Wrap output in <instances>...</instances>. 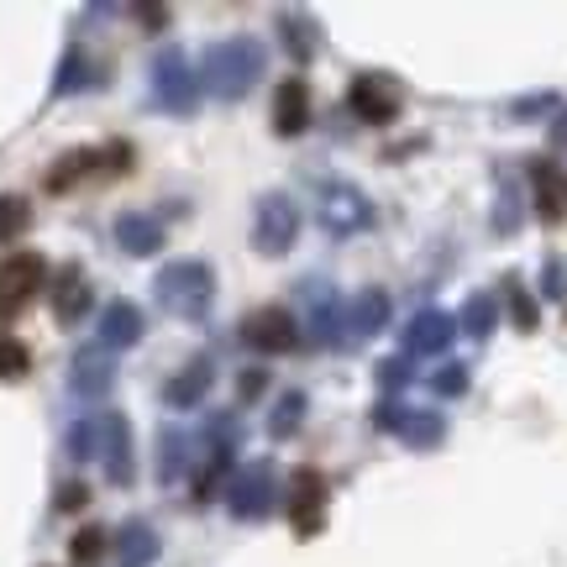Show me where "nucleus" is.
<instances>
[{"label": "nucleus", "mask_w": 567, "mask_h": 567, "mask_svg": "<svg viewBox=\"0 0 567 567\" xmlns=\"http://www.w3.org/2000/svg\"><path fill=\"white\" fill-rule=\"evenodd\" d=\"M300 237V210L289 195H264L258 200V216H252V247L264 258H284L289 247Z\"/></svg>", "instance_id": "obj_3"}, {"label": "nucleus", "mask_w": 567, "mask_h": 567, "mask_svg": "<svg viewBox=\"0 0 567 567\" xmlns=\"http://www.w3.org/2000/svg\"><path fill=\"white\" fill-rule=\"evenodd\" d=\"M42 274H48V264H42L38 252H11V258L0 264V316L27 310L32 295L42 289Z\"/></svg>", "instance_id": "obj_7"}, {"label": "nucleus", "mask_w": 567, "mask_h": 567, "mask_svg": "<svg viewBox=\"0 0 567 567\" xmlns=\"http://www.w3.org/2000/svg\"><path fill=\"white\" fill-rule=\"evenodd\" d=\"M153 95H158L174 116H189L195 101H200V69H189L184 53H163L153 63Z\"/></svg>", "instance_id": "obj_6"}, {"label": "nucleus", "mask_w": 567, "mask_h": 567, "mask_svg": "<svg viewBox=\"0 0 567 567\" xmlns=\"http://www.w3.org/2000/svg\"><path fill=\"white\" fill-rule=\"evenodd\" d=\"M494 321H499V305H494V295H473V300L463 305V331H467V337H478V342H484L488 331H494Z\"/></svg>", "instance_id": "obj_25"}, {"label": "nucleus", "mask_w": 567, "mask_h": 567, "mask_svg": "<svg viewBox=\"0 0 567 567\" xmlns=\"http://www.w3.org/2000/svg\"><path fill=\"white\" fill-rule=\"evenodd\" d=\"M153 289H158L163 310H174L179 321H200L205 310H210L216 279H210V268H205L200 258H174V264H163V274L153 279Z\"/></svg>", "instance_id": "obj_2"}, {"label": "nucleus", "mask_w": 567, "mask_h": 567, "mask_svg": "<svg viewBox=\"0 0 567 567\" xmlns=\"http://www.w3.org/2000/svg\"><path fill=\"white\" fill-rule=\"evenodd\" d=\"M452 337H457V321H452L446 310H421V316L405 326V352L410 358H436V352L452 347Z\"/></svg>", "instance_id": "obj_12"}, {"label": "nucleus", "mask_w": 567, "mask_h": 567, "mask_svg": "<svg viewBox=\"0 0 567 567\" xmlns=\"http://www.w3.org/2000/svg\"><path fill=\"white\" fill-rule=\"evenodd\" d=\"M305 421V394H284V405L274 410V421H268V431L274 436H295Z\"/></svg>", "instance_id": "obj_27"}, {"label": "nucleus", "mask_w": 567, "mask_h": 567, "mask_svg": "<svg viewBox=\"0 0 567 567\" xmlns=\"http://www.w3.org/2000/svg\"><path fill=\"white\" fill-rule=\"evenodd\" d=\"M116 243L132 252V258H153L163 247V226L147 216V210H122L116 216Z\"/></svg>", "instance_id": "obj_17"}, {"label": "nucleus", "mask_w": 567, "mask_h": 567, "mask_svg": "<svg viewBox=\"0 0 567 567\" xmlns=\"http://www.w3.org/2000/svg\"><path fill=\"white\" fill-rule=\"evenodd\" d=\"M505 295H509V310H515V326H526V331H530V326H536V300H530L515 279L505 284Z\"/></svg>", "instance_id": "obj_31"}, {"label": "nucleus", "mask_w": 567, "mask_h": 567, "mask_svg": "<svg viewBox=\"0 0 567 567\" xmlns=\"http://www.w3.org/2000/svg\"><path fill=\"white\" fill-rule=\"evenodd\" d=\"M90 84V74H84V53L74 48L69 59H63V74H59V84H53V95H69V90H84Z\"/></svg>", "instance_id": "obj_30"}, {"label": "nucleus", "mask_w": 567, "mask_h": 567, "mask_svg": "<svg viewBox=\"0 0 567 567\" xmlns=\"http://www.w3.org/2000/svg\"><path fill=\"white\" fill-rule=\"evenodd\" d=\"M279 32L284 42H289V53H295V63H310L316 59V27H310V17H300V11H284L279 17Z\"/></svg>", "instance_id": "obj_23"}, {"label": "nucleus", "mask_w": 567, "mask_h": 567, "mask_svg": "<svg viewBox=\"0 0 567 567\" xmlns=\"http://www.w3.org/2000/svg\"><path fill=\"white\" fill-rule=\"evenodd\" d=\"M210 379H216V368L205 363V358H195V363L184 368L179 379H168V384H163V400H168L174 410L200 405V400H205V389H210Z\"/></svg>", "instance_id": "obj_20"}, {"label": "nucleus", "mask_w": 567, "mask_h": 567, "mask_svg": "<svg viewBox=\"0 0 567 567\" xmlns=\"http://www.w3.org/2000/svg\"><path fill=\"white\" fill-rule=\"evenodd\" d=\"M321 221H326V231L331 237H352L358 226H368L373 221V210H368V200L358 195V189H326L321 195Z\"/></svg>", "instance_id": "obj_13"}, {"label": "nucleus", "mask_w": 567, "mask_h": 567, "mask_svg": "<svg viewBox=\"0 0 567 567\" xmlns=\"http://www.w3.org/2000/svg\"><path fill=\"white\" fill-rule=\"evenodd\" d=\"M274 509V463H247L231 478V515L237 520H264Z\"/></svg>", "instance_id": "obj_9"}, {"label": "nucleus", "mask_w": 567, "mask_h": 567, "mask_svg": "<svg viewBox=\"0 0 567 567\" xmlns=\"http://www.w3.org/2000/svg\"><path fill=\"white\" fill-rule=\"evenodd\" d=\"M243 342L252 352H289L300 342V326H295V316L284 305H264V310H252L243 321Z\"/></svg>", "instance_id": "obj_8"}, {"label": "nucleus", "mask_w": 567, "mask_h": 567, "mask_svg": "<svg viewBox=\"0 0 567 567\" xmlns=\"http://www.w3.org/2000/svg\"><path fill=\"white\" fill-rule=\"evenodd\" d=\"M405 379H410V363H405V358H389V363L379 368V384H384V389L405 384Z\"/></svg>", "instance_id": "obj_33"}, {"label": "nucleus", "mask_w": 567, "mask_h": 567, "mask_svg": "<svg viewBox=\"0 0 567 567\" xmlns=\"http://www.w3.org/2000/svg\"><path fill=\"white\" fill-rule=\"evenodd\" d=\"M373 421L394 431V436H405L410 446H436L446 436V421L436 410H400V405H379L373 410Z\"/></svg>", "instance_id": "obj_10"}, {"label": "nucleus", "mask_w": 567, "mask_h": 567, "mask_svg": "<svg viewBox=\"0 0 567 567\" xmlns=\"http://www.w3.org/2000/svg\"><path fill=\"white\" fill-rule=\"evenodd\" d=\"M27 226H32V205H27V195H0V243L27 237Z\"/></svg>", "instance_id": "obj_24"}, {"label": "nucleus", "mask_w": 567, "mask_h": 567, "mask_svg": "<svg viewBox=\"0 0 567 567\" xmlns=\"http://www.w3.org/2000/svg\"><path fill=\"white\" fill-rule=\"evenodd\" d=\"M431 389H436V394H463V389H467V368H442V373L431 379Z\"/></svg>", "instance_id": "obj_32"}, {"label": "nucleus", "mask_w": 567, "mask_h": 567, "mask_svg": "<svg viewBox=\"0 0 567 567\" xmlns=\"http://www.w3.org/2000/svg\"><path fill=\"white\" fill-rule=\"evenodd\" d=\"M32 373V347L17 342V337H0V379H27Z\"/></svg>", "instance_id": "obj_26"}, {"label": "nucleus", "mask_w": 567, "mask_h": 567, "mask_svg": "<svg viewBox=\"0 0 567 567\" xmlns=\"http://www.w3.org/2000/svg\"><path fill=\"white\" fill-rule=\"evenodd\" d=\"M111 373H116V363L105 358L101 347H90V352H80V358H74V368H69V384H74V394H84V400H101L105 389H111Z\"/></svg>", "instance_id": "obj_19"}, {"label": "nucleus", "mask_w": 567, "mask_h": 567, "mask_svg": "<svg viewBox=\"0 0 567 567\" xmlns=\"http://www.w3.org/2000/svg\"><path fill=\"white\" fill-rule=\"evenodd\" d=\"M101 463H105V478L111 484H132V425L126 415H105L101 421Z\"/></svg>", "instance_id": "obj_14"}, {"label": "nucleus", "mask_w": 567, "mask_h": 567, "mask_svg": "<svg viewBox=\"0 0 567 567\" xmlns=\"http://www.w3.org/2000/svg\"><path fill=\"white\" fill-rule=\"evenodd\" d=\"M310 126V84L305 80H284L274 95V132L279 137H300Z\"/></svg>", "instance_id": "obj_15"}, {"label": "nucleus", "mask_w": 567, "mask_h": 567, "mask_svg": "<svg viewBox=\"0 0 567 567\" xmlns=\"http://www.w3.org/2000/svg\"><path fill=\"white\" fill-rule=\"evenodd\" d=\"M547 289L551 295H563V264H547Z\"/></svg>", "instance_id": "obj_35"}, {"label": "nucleus", "mask_w": 567, "mask_h": 567, "mask_svg": "<svg viewBox=\"0 0 567 567\" xmlns=\"http://www.w3.org/2000/svg\"><path fill=\"white\" fill-rule=\"evenodd\" d=\"M101 421H80L74 431H69V457L74 463H84V457H101Z\"/></svg>", "instance_id": "obj_28"}, {"label": "nucleus", "mask_w": 567, "mask_h": 567, "mask_svg": "<svg viewBox=\"0 0 567 567\" xmlns=\"http://www.w3.org/2000/svg\"><path fill=\"white\" fill-rule=\"evenodd\" d=\"M237 389H243V394H258V389H264V373H247Z\"/></svg>", "instance_id": "obj_36"}, {"label": "nucleus", "mask_w": 567, "mask_h": 567, "mask_svg": "<svg viewBox=\"0 0 567 567\" xmlns=\"http://www.w3.org/2000/svg\"><path fill=\"white\" fill-rule=\"evenodd\" d=\"M116 557H122V567H147L153 557H158V542H153V530L142 526V520L122 526V530H116Z\"/></svg>", "instance_id": "obj_22"}, {"label": "nucleus", "mask_w": 567, "mask_h": 567, "mask_svg": "<svg viewBox=\"0 0 567 567\" xmlns=\"http://www.w3.org/2000/svg\"><path fill=\"white\" fill-rule=\"evenodd\" d=\"M347 337H373V331H384L389 321V295L384 289H363L358 300L347 305Z\"/></svg>", "instance_id": "obj_21"}, {"label": "nucleus", "mask_w": 567, "mask_h": 567, "mask_svg": "<svg viewBox=\"0 0 567 567\" xmlns=\"http://www.w3.org/2000/svg\"><path fill=\"white\" fill-rule=\"evenodd\" d=\"M284 509L295 536H316L326 526V473L321 467H295L289 488H284Z\"/></svg>", "instance_id": "obj_4"}, {"label": "nucleus", "mask_w": 567, "mask_h": 567, "mask_svg": "<svg viewBox=\"0 0 567 567\" xmlns=\"http://www.w3.org/2000/svg\"><path fill=\"white\" fill-rule=\"evenodd\" d=\"M530 189H536V216L542 221H567V168L557 158L530 163Z\"/></svg>", "instance_id": "obj_11"}, {"label": "nucleus", "mask_w": 567, "mask_h": 567, "mask_svg": "<svg viewBox=\"0 0 567 567\" xmlns=\"http://www.w3.org/2000/svg\"><path fill=\"white\" fill-rule=\"evenodd\" d=\"M264 74V42L258 38H226L200 59V84L216 101H243Z\"/></svg>", "instance_id": "obj_1"}, {"label": "nucleus", "mask_w": 567, "mask_h": 567, "mask_svg": "<svg viewBox=\"0 0 567 567\" xmlns=\"http://www.w3.org/2000/svg\"><path fill=\"white\" fill-rule=\"evenodd\" d=\"M84 310H90V279H84L80 264H69L53 279V316L63 326H74V321H84Z\"/></svg>", "instance_id": "obj_16"}, {"label": "nucleus", "mask_w": 567, "mask_h": 567, "mask_svg": "<svg viewBox=\"0 0 567 567\" xmlns=\"http://www.w3.org/2000/svg\"><path fill=\"white\" fill-rule=\"evenodd\" d=\"M347 105H352L358 122L389 126L400 116V105H405V90H400V80H389V74H358L352 90H347Z\"/></svg>", "instance_id": "obj_5"}, {"label": "nucleus", "mask_w": 567, "mask_h": 567, "mask_svg": "<svg viewBox=\"0 0 567 567\" xmlns=\"http://www.w3.org/2000/svg\"><path fill=\"white\" fill-rule=\"evenodd\" d=\"M69 551H74V563H84V567L101 563V557H105V530L101 526H84L80 536L69 542Z\"/></svg>", "instance_id": "obj_29"}, {"label": "nucleus", "mask_w": 567, "mask_h": 567, "mask_svg": "<svg viewBox=\"0 0 567 567\" xmlns=\"http://www.w3.org/2000/svg\"><path fill=\"white\" fill-rule=\"evenodd\" d=\"M90 494H84V484H63V494H59V509H80Z\"/></svg>", "instance_id": "obj_34"}, {"label": "nucleus", "mask_w": 567, "mask_h": 567, "mask_svg": "<svg viewBox=\"0 0 567 567\" xmlns=\"http://www.w3.org/2000/svg\"><path fill=\"white\" fill-rule=\"evenodd\" d=\"M142 342V310L132 300H116L105 305L101 316V347H111V352H122V347H137Z\"/></svg>", "instance_id": "obj_18"}, {"label": "nucleus", "mask_w": 567, "mask_h": 567, "mask_svg": "<svg viewBox=\"0 0 567 567\" xmlns=\"http://www.w3.org/2000/svg\"><path fill=\"white\" fill-rule=\"evenodd\" d=\"M551 142H567V116L557 122V132H551Z\"/></svg>", "instance_id": "obj_37"}]
</instances>
